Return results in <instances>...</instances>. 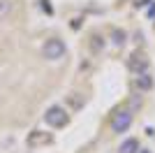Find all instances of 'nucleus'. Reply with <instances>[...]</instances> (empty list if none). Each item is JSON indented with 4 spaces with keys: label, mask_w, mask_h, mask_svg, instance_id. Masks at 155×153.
<instances>
[{
    "label": "nucleus",
    "mask_w": 155,
    "mask_h": 153,
    "mask_svg": "<svg viewBox=\"0 0 155 153\" xmlns=\"http://www.w3.org/2000/svg\"><path fill=\"white\" fill-rule=\"evenodd\" d=\"M44 123L53 130H60V127H65L70 123V111L65 107H60V104H51L44 111Z\"/></svg>",
    "instance_id": "1"
},
{
    "label": "nucleus",
    "mask_w": 155,
    "mask_h": 153,
    "mask_svg": "<svg viewBox=\"0 0 155 153\" xmlns=\"http://www.w3.org/2000/svg\"><path fill=\"white\" fill-rule=\"evenodd\" d=\"M65 53H67V44H65L60 37H49L42 44V56L46 58V60H63L65 58Z\"/></svg>",
    "instance_id": "2"
},
{
    "label": "nucleus",
    "mask_w": 155,
    "mask_h": 153,
    "mask_svg": "<svg viewBox=\"0 0 155 153\" xmlns=\"http://www.w3.org/2000/svg\"><path fill=\"white\" fill-rule=\"evenodd\" d=\"M132 121H134V114H132V109H118L116 114L111 116V132L114 134H123L130 130V125H132Z\"/></svg>",
    "instance_id": "3"
},
{
    "label": "nucleus",
    "mask_w": 155,
    "mask_h": 153,
    "mask_svg": "<svg viewBox=\"0 0 155 153\" xmlns=\"http://www.w3.org/2000/svg\"><path fill=\"white\" fill-rule=\"evenodd\" d=\"M127 70L132 72V74H143V72H148V58L143 56V53H139V51H134V53L127 58Z\"/></svg>",
    "instance_id": "4"
},
{
    "label": "nucleus",
    "mask_w": 155,
    "mask_h": 153,
    "mask_svg": "<svg viewBox=\"0 0 155 153\" xmlns=\"http://www.w3.org/2000/svg\"><path fill=\"white\" fill-rule=\"evenodd\" d=\"M26 144L30 148H37V146H49V144H53V134L51 132H44V130H32L30 134H28Z\"/></svg>",
    "instance_id": "5"
},
{
    "label": "nucleus",
    "mask_w": 155,
    "mask_h": 153,
    "mask_svg": "<svg viewBox=\"0 0 155 153\" xmlns=\"http://www.w3.org/2000/svg\"><path fill=\"white\" fill-rule=\"evenodd\" d=\"M134 88H137V90H141V93H148V90L153 88V76H150L148 72L137 74V76H134Z\"/></svg>",
    "instance_id": "6"
},
{
    "label": "nucleus",
    "mask_w": 155,
    "mask_h": 153,
    "mask_svg": "<svg viewBox=\"0 0 155 153\" xmlns=\"http://www.w3.org/2000/svg\"><path fill=\"white\" fill-rule=\"evenodd\" d=\"M139 139L137 137H127V139H123V144L118 146V153H137L139 151Z\"/></svg>",
    "instance_id": "7"
},
{
    "label": "nucleus",
    "mask_w": 155,
    "mask_h": 153,
    "mask_svg": "<svg viewBox=\"0 0 155 153\" xmlns=\"http://www.w3.org/2000/svg\"><path fill=\"white\" fill-rule=\"evenodd\" d=\"M12 9H14V2H12V0H0V19L9 16Z\"/></svg>",
    "instance_id": "8"
},
{
    "label": "nucleus",
    "mask_w": 155,
    "mask_h": 153,
    "mask_svg": "<svg viewBox=\"0 0 155 153\" xmlns=\"http://www.w3.org/2000/svg\"><path fill=\"white\" fill-rule=\"evenodd\" d=\"M67 100H70L72 109H81V104H84V95L81 93H72V95H67Z\"/></svg>",
    "instance_id": "9"
},
{
    "label": "nucleus",
    "mask_w": 155,
    "mask_h": 153,
    "mask_svg": "<svg viewBox=\"0 0 155 153\" xmlns=\"http://www.w3.org/2000/svg\"><path fill=\"white\" fill-rule=\"evenodd\" d=\"M111 37H114V44H116V46H123L125 39H127V35H125L123 30H118V28H116V30L111 32Z\"/></svg>",
    "instance_id": "10"
},
{
    "label": "nucleus",
    "mask_w": 155,
    "mask_h": 153,
    "mask_svg": "<svg viewBox=\"0 0 155 153\" xmlns=\"http://www.w3.org/2000/svg\"><path fill=\"white\" fill-rule=\"evenodd\" d=\"M39 2H42V9H44L46 14H53V7H51V2H49V0H39Z\"/></svg>",
    "instance_id": "11"
},
{
    "label": "nucleus",
    "mask_w": 155,
    "mask_h": 153,
    "mask_svg": "<svg viewBox=\"0 0 155 153\" xmlns=\"http://www.w3.org/2000/svg\"><path fill=\"white\" fill-rule=\"evenodd\" d=\"M137 153H150V151H148V148H139Z\"/></svg>",
    "instance_id": "12"
}]
</instances>
